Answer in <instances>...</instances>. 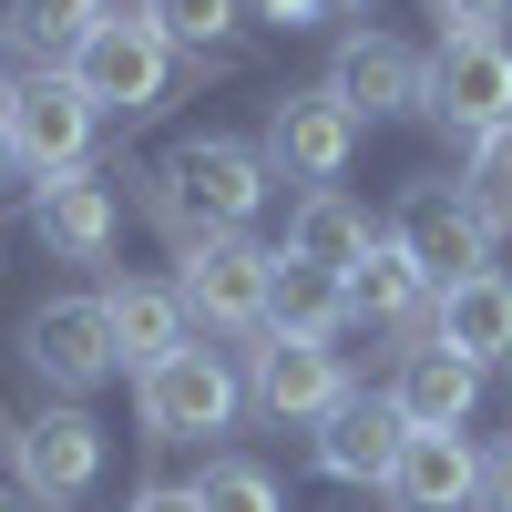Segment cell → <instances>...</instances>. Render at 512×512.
<instances>
[{"label": "cell", "mask_w": 512, "mask_h": 512, "mask_svg": "<svg viewBox=\"0 0 512 512\" xmlns=\"http://www.w3.org/2000/svg\"><path fill=\"white\" fill-rule=\"evenodd\" d=\"M103 318H113V349H123V369H164V359H175V349H195V318H185V297L175 287H113L103 297Z\"/></svg>", "instance_id": "obj_18"}, {"label": "cell", "mask_w": 512, "mask_h": 512, "mask_svg": "<svg viewBox=\"0 0 512 512\" xmlns=\"http://www.w3.org/2000/svg\"><path fill=\"white\" fill-rule=\"evenodd\" d=\"M31 236L52 246V256H72V267H93V256L113 246V185L93 175V164L52 175V185L31 195Z\"/></svg>", "instance_id": "obj_16"}, {"label": "cell", "mask_w": 512, "mask_h": 512, "mask_svg": "<svg viewBox=\"0 0 512 512\" xmlns=\"http://www.w3.org/2000/svg\"><path fill=\"white\" fill-rule=\"evenodd\" d=\"M349 11H369V0H318V21H349Z\"/></svg>", "instance_id": "obj_30"}, {"label": "cell", "mask_w": 512, "mask_h": 512, "mask_svg": "<svg viewBox=\"0 0 512 512\" xmlns=\"http://www.w3.org/2000/svg\"><path fill=\"white\" fill-rule=\"evenodd\" d=\"M482 512H512V441L482 451Z\"/></svg>", "instance_id": "obj_26"}, {"label": "cell", "mask_w": 512, "mask_h": 512, "mask_svg": "<svg viewBox=\"0 0 512 512\" xmlns=\"http://www.w3.org/2000/svg\"><path fill=\"white\" fill-rule=\"evenodd\" d=\"M390 502L400 512H461V502H482V451L461 431H410L400 472H390Z\"/></svg>", "instance_id": "obj_15"}, {"label": "cell", "mask_w": 512, "mask_h": 512, "mask_svg": "<svg viewBox=\"0 0 512 512\" xmlns=\"http://www.w3.org/2000/svg\"><path fill=\"white\" fill-rule=\"evenodd\" d=\"M431 113L451 123V134L512 123V52H502V31H441V52H431Z\"/></svg>", "instance_id": "obj_9"}, {"label": "cell", "mask_w": 512, "mask_h": 512, "mask_svg": "<svg viewBox=\"0 0 512 512\" xmlns=\"http://www.w3.org/2000/svg\"><path fill=\"white\" fill-rule=\"evenodd\" d=\"M390 246H400L431 287H461V277L492 267V216H482L461 185H410V195L390 205Z\"/></svg>", "instance_id": "obj_5"}, {"label": "cell", "mask_w": 512, "mask_h": 512, "mask_svg": "<svg viewBox=\"0 0 512 512\" xmlns=\"http://www.w3.org/2000/svg\"><path fill=\"white\" fill-rule=\"evenodd\" d=\"M349 154H359V113L338 103L328 82H318V93H287V103L267 113V164H277L287 185H308V195H318V185L349 175Z\"/></svg>", "instance_id": "obj_10"}, {"label": "cell", "mask_w": 512, "mask_h": 512, "mask_svg": "<svg viewBox=\"0 0 512 512\" xmlns=\"http://www.w3.org/2000/svg\"><path fill=\"white\" fill-rule=\"evenodd\" d=\"M400 441H410V420H400L390 400H338V410L318 420V472H328V482H379V492H390Z\"/></svg>", "instance_id": "obj_14"}, {"label": "cell", "mask_w": 512, "mask_h": 512, "mask_svg": "<svg viewBox=\"0 0 512 512\" xmlns=\"http://www.w3.org/2000/svg\"><path fill=\"white\" fill-rule=\"evenodd\" d=\"M246 400L277 420V431H318V420L349 400V369H338L328 338H297V328H256L246 349Z\"/></svg>", "instance_id": "obj_3"}, {"label": "cell", "mask_w": 512, "mask_h": 512, "mask_svg": "<svg viewBox=\"0 0 512 512\" xmlns=\"http://www.w3.org/2000/svg\"><path fill=\"white\" fill-rule=\"evenodd\" d=\"M431 338H441V349H461V359H512V277H461V287H441L431 297Z\"/></svg>", "instance_id": "obj_17"}, {"label": "cell", "mask_w": 512, "mask_h": 512, "mask_svg": "<svg viewBox=\"0 0 512 512\" xmlns=\"http://www.w3.org/2000/svg\"><path fill=\"white\" fill-rule=\"evenodd\" d=\"M144 21L175 41V52H216L236 31V0H144Z\"/></svg>", "instance_id": "obj_23"}, {"label": "cell", "mask_w": 512, "mask_h": 512, "mask_svg": "<svg viewBox=\"0 0 512 512\" xmlns=\"http://www.w3.org/2000/svg\"><path fill=\"white\" fill-rule=\"evenodd\" d=\"M359 308H349V277L308 267V256L277 246V297H267V328H297V338H338Z\"/></svg>", "instance_id": "obj_21"}, {"label": "cell", "mask_w": 512, "mask_h": 512, "mask_svg": "<svg viewBox=\"0 0 512 512\" xmlns=\"http://www.w3.org/2000/svg\"><path fill=\"white\" fill-rule=\"evenodd\" d=\"M0 512H21V492H0Z\"/></svg>", "instance_id": "obj_31"}, {"label": "cell", "mask_w": 512, "mask_h": 512, "mask_svg": "<svg viewBox=\"0 0 512 512\" xmlns=\"http://www.w3.org/2000/svg\"><path fill=\"white\" fill-rule=\"evenodd\" d=\"M267 21H287V31H297V21H318V0H267Z\"/></svg>", "instance_id": "obj_29"}, {"label": "cell", "mask_w": 512, "mask_h": 512, "mask_svg": "<svg viewBox=\"0 0 512 512\" xmlns=\"http://www.w3.org/2000/svg\"><path fill=\"white\" fill-rule=\"evenodd\" d=\"M11 472L41 492V502H82L103 482V431L82 410H41V420H21L11 431Z\"/></svg>", "instance_id": "obj_12"}, {"label": "cell", "mask_w": 512, "mask_h": 512, "mask_svg": "<svg viewBox=\"0 0 512 512\" xmlns=\"http://www.w3.org/2000/svg\"><path fill=\"white\" fill-rule=\"evenodd\" d=\"M267 205V154L236 144V134H195L164 154V175H154V216L185 236H246V216Z\"/></svg>", "instance_id": "obj_1"}, {"label": "cell", "mask_w": 512, "mask_h": 512, "mask_svg": "<svg viewBox=\"0 0 512 512\" xmlns=\"http://www.w3.org/2000/svg\"><path fill=\"white\" fill-rule=\"evenodd\" d=\"M0 144H11V164H31L41 185L72 175L82 144H93V103H82V82L72 72H31L0 93Z\"/></svg>", "instance_id": "obj_6"}, {"label": "cell", "mask_w": 512, "mask_h": 512, "mask_svg": "<svg viewBox=\"0 0 512 512\" xmlns=\"http://www.w3.org/2000/svg\"><path fill=\"white\" fill-rule=\"evenodd\" d=\"M134 410H144V441H205L236 420V369L216 349H175L164 369L134 379Z\"/></svg>", "instance_id": "obj_7"}, {"label": "cell", "mask_w": 512, "mask_h": 512, "mask_svg": "<svg viewBox=\"0 0 512 512\" xmlns=\"http://www.w3.org/2000/svg\"><path fill=\"white\" fill-rule=\"evenodd\" d=\"M379 236H369V216L338 185H318V195H297V216H287V256H308V267H328V277H359V256H369Z\"/></svg>", "instance_id": "obj_20"}, {"label": "cell", "mask_w": 512, "mask_h": 512, "mask_svg": "<svg viewBox=\"0 0 512 512\" xmlns=\"http://www.w3.org/2000/svg\"><path fill=\"white\" fill-rule=\"evenodd\" d=\"M461 195L492 216V236L512 226V123H492V134H472V164H461Z\"/></svg>", "instance_id": "obj_22"}, {"label": "cell", "mask_w": 512, "mask_h": 512, "mask_svg": "<svg viewBox=\"0 0 512 512\" xmlns=\"http://www.w3.org/2000/svg\"><path fill=\"white\" fill-rule=\"evenodd\" d=\"M431 297H441V287L420 277L390 236H379V246L359 256V277H349V308H359V318H379V328H410V338H431Z\"/></svg>", "instance_id": "obj_19"}, {"label": "cell", "mask_w": 512, "mask_h": 512, "mask_svg": "<svg viewBox=\"0 0 512 512\" xmlns=\"http://www.w3.org/2000/svg\"><path fill=\"white\" fill-rule=\"evenodd\" d=\"M195 502H205V512H287L277 482L256 472V461H205V472H195Z\"/></svg>", "instance_id": "obj_24"}, {"label": "cell", "mask_w": 512, "mask_h": 512, "mask_svg": "<svg viewBox=\"0 0 512 512\" xmlns=\"http://www.w3.org/2000/svg\"><path fill=\"white\" fill-rule=\"evenodd\" d=\"M185 318L195 328H216V338H256L267 328V297H277V256L267 246H246V236H185Z\"/></svg>", "instance_id": "obj_2"}, {"label": "cell", "mask_w": 512, "mask_h": 512, "mask_svg": "<svg viewBox=\"0 0 512 512\" xmlns=\"http://www.w3.org/2000/svg\"><path fill=\"white\" fill-rule=\"evenodd\" d=\"M123 512H205V502H195V482H154V492H134Z\"/></svg>", "instance_id": "obj_28"}, {"label": "cell", "mask_w": 512, "mask_h": 512, "mask_svg": "<svg viewBox=\"0 0 512 512\" xmlns=\"http://www.w3.org/2000/svg\"><path fill=\"white\" fill-rule=\"evenodd\" d=\"M482 400V359L441 349V338H410L400 349V379H390V410L410 420V431H461Z\"/></svg>", "instance_id": "obj_13"}, {"label": "cell", "mask_w": 512, "mask_h": 512, "mask_svg": "<svg viewBox=\"0 0 512 512\" xmlns=\"http://www.w3.org/2000/svg\"><path fill=\"white\" fill-rule=\"evenodd\" d=\"M328 93L349 103L359 123L431 113V62H420L410 41H390V31H349V41H338V62H328Z\"/></svg>", "instance_id": "obj_11"}, {"label": "cell", "mask_w": 512, "mask_h": 512, "mask_svg": "<svg viewBox=\"0 0 512 512\" xmlns=\"http://www.w3.org/2000/svg\"><path fill=\"white\" fill-rule=\"evenodd\" d=\"M21 359L52 379V390H103V379L123 369L103 297H41V308L21 318Z\"/></svg>", "instance_id": "obj_8"}, {"label": "cell", "mask_w": 512, "mask_h": 512, "mask_svg": "<svg viewBox=\"0 0 512 512\" xmlns=\"http://www.w3.org/2000/svg\"><path fill=\"white\" fill-rule=\"evenodd\" d=\"M164 62H175V41H164L144 11H103L93 31L72 41V82H82V103L93 113H144L154 93H164Z\"/></svg>", "instance_id": "obj_4"}, {"label": "cell", "mask_w": 512, "mask_h": 512, "mask_svg": "<svg viewBox=\"0 0 512 512\" xmlns=\"http://www.w3.org/2000/svg\"><path fill=\"white\" fill-rule=\"evenodd\" d=\"M0 175H11V144H0Z\"/></svg>", "instance_id": "obj_32"}, {"label": "cell", "mask_w": 512, "mask_h": 512, "mask_svg": "<svg viewBox=\"0 0 512 512\" xmlns=\"http://www.w3.org/2000/svg\"><path fill=\"white\" fill-rule=\"evenodd\" d=\"M93 21H103V0H11V31H21V41H41V52H52V41L72 52Z\"/></svg>", "instance_id": "obj_25"}, {"label": "cell", "mask_w": 512, "mask_h": 512, "mask_svg": "<svg viewBox=\"0 0 512 512\" xmlns=\"http://www.w3.org/2000/svg\"><path fill=\"white\" fill-rule=\"evenodd\" d=\"M431 11H441V21H451V31H492V21H502V11H512V0H431Z\"/></svg>", "instance_id": "obj_27"}]
</instances>
